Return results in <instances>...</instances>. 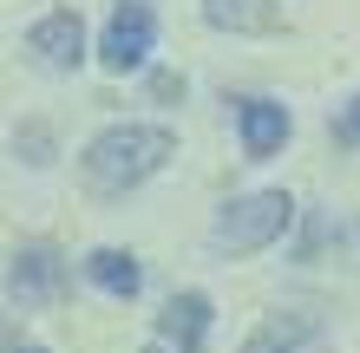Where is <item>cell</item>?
Returning <instances> with one entry per match:
<instances>
[{
  "instance_id": "obj_1",
  "label": "cell",
  "mask_w": 360,
  "mask_h": 353,
  "mask_svg": "<svg viewBox=\"0 0 360 353\" xmlns=\"http://www.w3.org/2000/svg\"><path fill=\"white\" fill-rule=\"evenodd\" d=\"M177 138L164 131V124H112V131H98L86 144V157H79V177H86L92 197H124L138 190L144 177H158L164 164H171Z\"/></svg>"
},
{
  "instance_id": "obj_2",
  "label": "cell",
  "mask_w": 360,
  "mask_h": 353,
  "mask_svg": "<svg viewBox=\"0 0 360 353\" xmlns=\"http://www.w3.org/2000/svg\"><path fill=\"white\" fill-rule=\"evenodd\" d=\"M295 222V197L288 190H249L236 203H223V216L210 222V242L223 248V255H256V248L282 242Z\"/></svg>"
},
{
  "instance_id": "obj_3",
  "label": "cell",
  "mask_w": 360,
  "mask_h": 353,
  "mask_svg": "<svg viewBox=\"0 0 360 353\" xmlns=\"http://www.w3.org/2000/svg\"><path fill=\"white\" fill-rule=\"evenodd\" d=\"M158 46V13L144 0H118V13L105 20V39H98V66L105 72H138Z\"/></svg>"
},
{
  "instance_id": "obj_4",
  "label": "cell",
  "mask_w": 360,
  "mask_h": 353,
  "mask_svg": "<svg viewBox=\"0 0 360 353\" xmlns=\"http://www.w3.org/2000/svg\"><path fill=\"white\" fill-rule=\"evenodd\" d=\"M7 295H13L20 307H53L59 295H66V255H59L53 242L13 248V262H7Z\"/></svg>"
},
{
  "instance_id": "obj_5",
  "label": "cell",
  "mask_w": 360,
  "mask_h": 353,
  "mask_svg": "<svg viewBox=\"0 0 360 353\" xmlns=\"http://www.w3.org/2000/svg\"><path fill=\"white\" fill-rule=\"evenodd\" d=\"M243 353H328V321L302 314V307H282L243 340Z\"/></svg>"
},
{
  "instance_id": "obj_6",
  "label": "cell",
  "mask_w": 360,
  "mask_h": 353,
  "mask_svg": "<svg viewBox=\"0 0 360 353\" xmlns=\"http://www.w3.org/2000/svg\"><path fill=\"white\" fill-rule=\"evenodd\" d=\"M27 53H33L46 72H72L79 59H86V27H79V13L59 7V13H46V20H33Z\"/></svg>"
},
{
  "instance_id": "obj_7",
  "label": "cell",
  "mask_w": 360,
  "mask_h": 353,
  "mask_svg": "<svg viewBox=\"0 0 360 353\" xmlns=\"http://www.w3.org/2000/svg\"><path fill=\"white\" fill-rule=\"evenodd\" d=\"M236 131H243V157H275L288 144V131H295V118H288V105L282 98H243L236 105Z\"/></svg>"
},
{
  "instance_id": "obj_8",
  "label": "cell",
  "mask_w": 360,
  "mask_h": 353,
  "mask_svg": "<svg viewBox=\"0 0 360 353\" xmlns=\"http://www.w3.org/2000/svg\"><path fill=\"white\" fill-rule=\"evenodd\" d=\"M158 340L177 347V353H203L210 347V295H197V288L171 295L164 314H158Z\"/></svg>"
},
{
  "instance_id": "obj_9",
  "label": "cell",
  "mask_w": 360,
  "mask_h": 353,
  "mask_svg": "<svg viewBox=\"0 0 360 353\" xmlns=\"http://www.w3.org/2000/svg\"><path fill=\"white\" fill-rule=\"evenodd\" d=\"M86 281L98 288V295H112V301H131L144 288V268H138V255H124V248H92L86 255Z\"/></svg>"
},
{
  "instance_id": "obj_10",
  "label": "cell",
  "mask_w": 360,
  "mask_h": 353,
  "mask_svg": "<svg viewBox=\"0 0 360 353\" xmlns=\"http://www.w3.org/2000/svg\"><path fill=\"white\" fill-rule=\"evenodd\" d=\"M203 20L217 33H275L282 27L275 0H203Z\"/></svg>"
},
{
  "instance_id": "obj_11",
  "label": "cell",
  "mask_w": 360,
  "mask_h": 353,
  "mask_svg": "<svg viewBox=\"0 0 360 353\" xmlns=\"http://www.w3.org/2000/svg\"><path fill=\"white\" fill-rule=\"evenodd\" d=\"M328 131H334V144H341V151H360V98H347L341 118H334Z\"/></svg>"
},
{
  "instance_id": "obj_12",
  "label": "cell",
  "mask_w": 360,
  "mask_h": 353,
  "mask_svg": "<svg viewBox=\"0 0 360 353\" xmlns=\"http://www.w3.org/2000/svg\"><path fill=\"white\" fill-rule=\"evenodd\" d=\"M151 92H158V98H184V79H177V72H158Z\"/></svg>"
},
{
  "instance_id": "obj_13",
  "label": "cell",
  "mask_w": 360,
  "mask_h": 353,
  "mask_svg": "<svg viewBox=\"0 0 360 353\" xmlns=\"http://www.w3.org/2000/svg\"><path fill=\"white\" fill-rule=\"evenodd\" d=\"M144 353H177V347H164V340H158V347H144Z\"/></svg>"
},
{
  "instance_id": "obj_14",
  "label": "cell",
  "mask_w": 360,
  "mask_h": 353,
  "mask_svg": "<svg viewBox=\"0 0 360 353\" xmlns=\"http://www.w3.org/2000/svg\"><path fill=\"white\" fill-rule=\"evenodd\" d=\"M13 353H46V347H13Z\"/></svg>"
}]
</instances>
